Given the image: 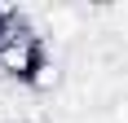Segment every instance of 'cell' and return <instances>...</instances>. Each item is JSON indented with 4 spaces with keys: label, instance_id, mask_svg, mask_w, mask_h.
<instances>
[{
    "label": "cell",
    "instance_id": "1",
    "mask_svg": "<svg viewBox=\"0 0 128 123\" xmlns=\"http://www.w3.org/2000/svg\"><path fill=\"white\" fill-rule=\"evenodd\" d=\"M40 62H44V44H40V35L26 26L18 40H9V44L0 49V75L31 84V79H36V70H40Z\"/></svg>",
    "mask_w": 128,
    "mask_h": 123
},
{
    "label": "cell",
    "instance_id": "2",
    "mask_svg": "<svg viewBox=\"0 0 128 123\" xmlns=\"http://www.w3.org/2000/svg\"><path fill=\"white\" fill-rule=\"evenodd\" d=\"M58 79H62V70L44 57V62H40V70H36V79H31V88H36V92H49V88H58Z\"/></svg>",
    "mask_w": 128,
    "mask_h": 123
},
{
    "label": "cell",
    "instance_id": "3",
    "mask_svg": "<svg viewBox=\"0 0 128 123\" xmlns=\"http://www.w3.org/2000/svg\"><path fill=\"white\" fill-rule=\"evenodd\" d=\"M110 123H128V97H115V106H110Z\"/></svg>",
    "mask_w": 128,
    "mask_h": 123
}]
</instances>
